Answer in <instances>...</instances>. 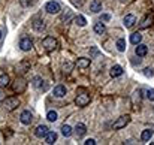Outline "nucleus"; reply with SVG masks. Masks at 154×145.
<instances>
[{"mask_svg": "<svg viewBox=\"0 0 154 145\" xmlns=\"http://www.w3.org/2000/svg\"><path fill=\"white\" fill-rule=\"evenodd\" d=\"M3 105H5V109L6 111H14L18 105H20V99L18 97H6L5 99V102H3Z\"/></svg>", "mask_w": 154, "mask_h": 145, "instance_id": "1", "label": "nucleus"}, {"mask_svg": "<svg viewBox=\"0 0 154 145\" xmlns=\"http://www.w3.org/2000/svg\"><path fill=\"white\" fill-rule=\"evenodd\" d=\"M20 120H21V123H23V124L29 126V124L32 123V120H33V115H32V112H30V111H23V112H21V115H20Z\"/></svg>", "mask_w": 154, "mask_h": 145, "instance_id": "9", "label": "nucleus"}, {"mask_svg": "<svg viewBox=\"0 0 154 145\" xmlns=\"http://www.w3.org/2000/svg\"><path fill=\"white\" fill-rule=\"evenodd\" d=\"M75 103H76L78 106H87V105L90 103V94H87V93L78 94L76 99H75Z\"/></svg>", "mask_w": 154, "mask_h": 145, "instance_id": "5", "label": "nucleus"}, {"mask_svg": "<svg viewBox=\"0 0 154 145\" xmlns=\"http://www.w3.org/2000/svg\"><path fill=\"white\" fill-rule=\"evenodd\" d=\"M9 84V76L8 75H2L0 76V87H6Z\"/></svg>", "mask_w": 154, "mask_h": 145, "instance_id": "29", "label": "nucleus"}, {"mask_svg": "<svg viewBox=\"0 0 154 145\" xmlns=\"http://www.w3.org/2000/svg\"><path fill=\"white\" fill-rule=\"evenodd\" d=\"M26 87H27V81H26L24 78H17V81H15V84H14V91L23 93V91L26 90Z\"/></svg>", "mask_w": 154, "mask_h": 145, "instance_id": "6", "label": "nucleus"}, {"mask_svg": "<svg viewBox=\"0 0 154 145\" xmlns=\"http://www.w3.org/2000/svg\"><path fill=\"white\" fill-rule=\"evenodd\" d=\"M55 141H57V133L55 132H48L47 136H45V144L52 145Z\"/></svg>", "mask_w": 154, "mask_h": 145, "instance_id": "18", "label": "nucleus"}, {"mask_svg": "<svg viewBox=\"0 0 154 145\" xmlns=\"http://www.w3.org/2000/svg\"><path fill=\"white\" fill-rule=\"evenodd\" d=\"M85 133H87V127H85V124L78 123V124L75 126V135H76V138H82Z\"/></svg>", "mask_w": 154, "mask_h": 145, "instance_id": "11", "label": "nucleus"}, {"mask_svg": "<svg viewBox=\"0 0 154 145\" xmlns=\"http://www.w3.org/2000/svg\"><path fill=\"white\" fill-rule=\"evenodd\" d=\"M151 136H153V130H151V129H145V130L141 133V139H142L144 142L150 141V139H151Z\"/></svg>", "mask_w": 154, "mask_h": 145, "instance_id": "22", "label": "nucleus"}, {"mask_svg": "<svg viewBox=\"0 0 154 145\" xmlns=\"http://www.w3.org/2000/svg\"><path fill=\"white\" fill-rule=\"evenodd\" d=\"M52 94L54 97H64L66 96V87L64 85H57V87H54V90H52Z\"/></svg>", "mask_w": 154, "mask_h": 145, "instance_id": "14", "label": "nucleus"}, {"mask_svg": "<svg viewBox=\"0 0 154 145\" xmlns=\"http://www.w3.org/2000/svg\"><path fill=\"white\" fill-rule=\"evenodd\" d=\"M144 75H145L147 78H151V76H154L153 69H151V67H145V69H144Z\"/></svg>", "mask_w": 154, "mask_h": 145, "instance_id": "31", "label": "nucleus"}, {"mask_svg": "<svg viewBox=\"0 0 154 145\" xmlns=\"http://www.w3.org/2000/svg\"><path fill=\"white\" fill-rule=\"evenodd\" d=\"M47 118H48L50 121H57V118H58V114H57L55 111H48V114H47Z\"/></svg>", "mask_w": 154, "mask_h": 145, "instance_id": "27", "label": "nucleus"}, {"mask_svg": "<svg viewBox=\"0 0 154 145\" xmlns=\"http://www.w3.org/2000/svg\"><path fill=\"white\" fill-rule=\"evenodd\" d=\"M105 30H106V27H105V24H103L102 21L94 24V33H96V35H103Z\"/></svg>", "mask_w": 154, "mask_h": 145, "instance_id": "23", "label": "nucleus"}, {"mask_svg": "<svg viewBox=\"0 0 154 145\" xmlns=\"http://www.w3.org/2000/svg\"><path fill=\"white\" fill-rule=\"evenodd\" d=\"M20 2H21V5H23V6H30V5L33 3L32 0H20Z\"/></svg>", "mask_w": 154, "mask_h": 145, "instance_id": "35", "label": "nucleus"}, {"mask_svg": "<svg viewBox=\"0 0 154 145\" xmlns=\"http://www.w3.org/2000/svg\"><path fill=\"white\" fill-rule=\"evenodd\" d=\"M72 18H73V12L69 11V9H66V12L61 15V21H63V23H69Z\"/></svg>", "mask_w": 154, "mask_h": 145, "instance_id": "24", "label": "nucleus"}, {"mask_svg": "<svg viewBox=\"0 0 154 145\" xmlns=\"http://www.w3.org/2000/svg\"><path fill=\"white\" fill-rule=\"evenodd\" d=\"M90 11H91L93 14L100 12V11H102V2H100V0H93V2L90 3Z\"/></svg>", "mask_w": 154, "mask_h": 145, "instance_id": "15", "label": "nucleus"}, {"mask_svg": "<svg viewBox=\"0 0 154 145\" xmlns=\"http://www.w3.org/2000/svg\"><path fill=\"white\" fill-rule=\"evenodd\" d=\"M84 145H96V141H94V139H87V141L84 142Z\"/></svg>", "mask_w": 154, "mask_h": 145, "instance_id": "37", "label": "nucleus"}, {"mask_svg": "<svg viewBox=\"0 0 154 145\" xmlns=\"http://www.w3.org/2000/svg\"><path fill=\"white\" fill-rule=\"evenodd\" d=\"M109 20H111V17L108 14H103L102 17H100V21H109Z\"/></svg>", "mask_w": 154, "mask_h": 145, "instance_id": "36", "label": "nucleus"}, {"mask_svg": "<svg viewBox=\"0 0 154 145\" xmlns=\"http://www.w3.org/2000/svg\"><path fill=\"white\" fill-rule=\"evenodd\" d=\"M129 123H130V117H129V115H121V117L114 123V126H112V127H114V130H120V129L126 127Z\"/></svg>", "mask_w": 154, "mask_h": 145, "instance_id": "3", "label": "nucleus"}, {"mask_svg": "<svg viewBox=\"0 0 154 145\" xmlns=\"http://www.w3.org/2000/svg\"><path fill=\"white\" fill-rule=\"evenodd\" d=\"M115 47H117V49H118L120 52H124V51H126V41H124V39H118L117 44H115Z\"/></svg>", "mask_w": 154, "mask_h": 145, "instance_id": "26", "label": "nucleus"}, {"mask_svg": "<svg viewBox=\"0 0 154 145\" xmlns=\"http://www.w3.org/2000/svg\"><path fill=\"white\" fill-rule=\"evenodd\" d=\"M42 47L45 48V51H54V49L57 48V41L52 38V36H47L44 41H42Z\"/></svg>", "mask_w": 154, "mask_h": 145, "instance_id": "2", "label": "nucleus"}, {"mask_svg": "<svg viewBox=\"0 0 154 145\" xmlns=\"http://www.w3.org/2000/svg\"><path fill=\"white\" fill-rule=\"evenodd\" d=\"M145 96H147L148 100H154V90L153 88H148V90L145 91Z\"/></svg>", "mask_w": 154, "mask_h": 145, "instance_id": "32", "label": "nucleus"}, {"mask_svg": "<svg viewBox=\"0 0 154 145\" xmlns=\"http://www.w3.org/2000/svg\"><path fill=\"white\" fill-rule=\"evenodd\" d=\"M153 21H154V15H153V14L147 15V17L142 20V23L139 24V29H142V30H144V29H148V27L153 24Z\"/></svg>", "mask_w": 154, "mask_h": 145, "instance_id": "10", "label": "nucleus"}, {"mask_svg": "<svg viewBox=\"0 0 154 145\" xmlns=\"http://www.w3.org/2000/svg\"><path fill=\"white\" fill-rule=\"evenodd\" d=\"M48 132H50V130H48V127H47L45 124H42V126H38V127H36L35 135H36L38 138H45Z\"/></svg>", "mask_w": 154, "mask_h": 145, "instance_id": "13", "label": "nucleus"}, {"mask_svg": "<svg viewBox=\"0 0 154 145\" xmlns=\"http://www.w3.org/2000/svg\"><path fill=\"white\" fill-rule=\"evenodd\" d=\"M121 2H123V3H126V2H130V0H121Z\"/></svg>", "mask_w": 154, "mask_h": 145, "instance_id": "38", "label": "nucleus"}, {"mask_svg": "<svg viewBox=\"0 0 154 145\" xmlns=\"http://www.w3.org/2000/svg\"><path fill=\"white\" fill-rule=\"evenodd\" d=\"M33 87H36V88H39V90H41V88H44V90L47 88V85L44 84V81H42L39 76H36V78L33 79Z\"/></svg>", "mask_w": 154, "mask_h": 145, "instance_id": "25", "label": "nucleus"}, {"mask_svg": "<svg viewBox=\"0 0 154 145\" xmlns=\"http://www.w3.org/2000/svg\"><path fill=\"white\" fill-rule=\"evenodd\" d=\"M72 130H73V129H72L69 124H63V126H61V135H63L64 138H69V136L73 133Z\"/></svg>", "mask_w": 154, "mask_h": 145, "instance_id": "21", "label": "nucleus"}, {"mask_svg": "<svg viewBox=\"0 0 154 145\" xmlns=\"http://www.w3.org/2000/svg\"><path fill=\"white\" fill-rule=\"evenodd\" d=\"M75 21H76V24H78L79 27H84V26L87 24V21H85V18H84L82 15H78V17L75 18Z\"/></svg>", "mask_w": 154, "mask_h": 145, "instance_id": "28", "label": "nucleus"}, {"mask_svg": "<svg viewBox=\"0 0 154 145\" xmlns=\"http://www.w3.org/2000/svg\"><path fill=\"white\" fill-rule=\"evenodd\" d=\"M76 66L78 67H81V69H87L88 66H90V58H78V61H76Z\"/></svg>", "mask_w": 154, "mask_h": 145, "instance_id": "20", "label": "nucleus"}, {"mask_svg": "<svg viewBox=\"0 0 154 145\" xmlns=\"http://www.w3.org/2000/svg\"><path fill=\"white\" fill-rule=\"evenodd\" d=\"M33 29L36 32H44L45 30V21L42 18H33V23H32Z\"/></svg>", "mask_w": 154, "mask_h": 145, "instance_id": "8", "label": "nucleus"}, {"mask_svg": "<svg viewBox=\"0 0 154 145\" xmlns=\"http://www.w3.org/2000/svg\"><path fill=\"white\" fill-rule=\"evenodd\" d=\"M0 39H2V32H0Z\"/></svg>", "mask_w": 154, "mask_h": 145, "instance_id": "39", "label": "nucleus"}, {"mask_svg": "<svg viewBox=\"0 0 154 145\" xmlns=\"http://www.w3.org/2000/svg\"><path fill=\"white\" fill-rule=\"evenodd\" d=\"M45 11L48 12V14H58L60 11H61V8H60V3L58 2H48L47 5H45Z\"/></svg>", "mask_w": 154, "mask_h": 145, "instance_id": "4", "label": "nucleus"}, {"mask_svg": "<svg viewBox=\"0 0 154 145\" xmlns=\"http://www.w3.org/2000/svg\"><path fill=\"white\" fill-rule=\"evenodd\" d=\"M70 69H72V63L67 61V63L63 64V70H64V72H70Z\"/></svg>", "mask_w": 154, "mask_h": 145, "instance_id": "33", "label": "nucleus"}, {"mask_svg": "<svg viewBox=\"0 0 154 145\" xmlns=\"http://www.w3.org/2000/svg\"><path fill=\"white\" fill-rule=\"evenodd\" d=\"M120 75H123V67L118 66V64L112 66V67H111V76H112V78H117V76H120Z\"/></svg>", "mask_w": 154, "mask_h": 145, "instance_id": "17", "label": "nucleus"}, {"mask_svg": "<svg viewBox=\"0 0 154 145\" xmlns=\"http://www.w3.org/2000/svg\"><path fill=\"white\" fill-rule=\"evenodd\" d=\"M27 69H29V64H27V63H23V64H20V66H17V72L20 70L21 73H24V72H26Z\"/></svg>", "mask_w": 154, "mask_h": 145, "instance_id": "30", "label": "nucleus"}, {"mask_svg": "<svg viewBox=\"0 0 154 145\" xmlns=\"http://www.w3.org/2000/svg\"><path fill=\"white\" fill-rule=\"evenodd\" d=\"M147 52H148L147 45H144V44H138V47H136V49H135V54H136L138 57H144V55H147Z\"/></svg>", "mask_w": 154, "mask_h": 145, "instance_id": "16", "label": "nucleus"}, {"mask_svg": "<svg viewBox=\"0 0 154 145\" xmlns=\"http://www.w3.org/2000/svg\"><path fill=\"white\" fill-rule=\"evenodd\" d=\"M70 2H72V5H73V6L79 8V6H82V2H84V0H70Z\"/></svg>", "mask_w": 154, "mask_h": 145, "instance_id": "34", "label": "nucleus"}, {"mask_svg": "<svg viewBox=\"0 0 154 145\" xmlns=\"http://www.w3.org/2000/svg\"><path fill=\"white\" fill-rule=\"evenodd\" d=\"M20 48H21V51H30V49L33 48L32 39H30V38H23V39L20 41Z\"/></svg>", "mask_w": 154, "mask_h": 145, "instance_id": "7", "label": "nucleus"}, {"mask_svg": "<svg viewBox=\"0 0 154 145\" xmlns=\"http://www.w3.org/2000/svg\"><path fill=\"white\" fill-rule=\"evenodd\" d=\"M141 41H142V35L141 33H132L130 35V42L133 44V45H138V44H141Z\"/></svg>", "mask_w": 154, "mask_h": 145, "instance_id": "19", "label": "nucleus"}, {"mask_svg": "<svg viewBox=\"0 0 154 145\" xmlns=\"http://www.w3.org/2000/svg\"><path fill=\"white\" fill-rule=\"evenodd\" d=\"M135 23H136L135 15H126V17H124V20H123V24H124V27H126V29L133 27V26H135Z\"/></svg>", "mask_w": 154, "mask_h": 145, "instance_id": "12", "label": "nucleus"}]
</instances>
